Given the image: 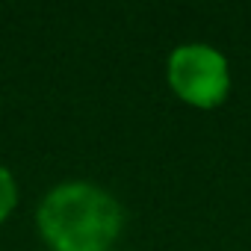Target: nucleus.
I'll return each mask as SVG.
<instances>
[{
    "label": "nucleus",
    "mask_w": 251,
    "mask_h": 251,
    "mask_svg": "<svg viewBox=\"0 0 251 251\" xmlns=\"http://www.w3.org/2000/svg\"><path fill=\"white\" fill-rule=\"evenodd\" d=\"M36 225L50 251H109L124 225V213L98 183L65 180L42 198Z\"/></svg>",
    "instance_id": "f257e3e1"
},
{
    "label": "nucleus",
    "mask_w": 251,
    "mask_h": 251,
    "mask_svg": "<svg viewBox=\"0 0 251 251\" xmlns=\"http://www.w3.org/2000/svg\"><path fill=\"white\" fill-rule=\"evenodd\" d=\"M169 86L175 95L192 106H219L230 92V68L222 50L204 42L177 45L166 65Z\"/></svg>",
    "instance_id": "f03ea898"
},
{
    "label": "nucleus",
    "mask_w": 251,
    "mask_h": 251,
    "mask_svg": "<svg viewBox=\"0 0 251 251\" xmlns=\"http://www.w3.org/2000/svg\"><path fill=\"white\" fill-rule=\"evenodd\" d=\"M109 251H115V248H109Z\"/></svg>",
    "instance_id": "20e7f679"
},
{
    "label": "nucleus",
    "mask_w": 251,
    "mask_h": 251,
    "mask_svg": "<svg viewBox=\"0 0 251 251\" xmlns=\"http://www.w3.org/2000/svg\"><path fill=\"white\" fill-rule=\"evenodd\" d=\"M18 204V183L6 166H0V222H3Z\"/></svg>",
    "instance_id": "7ed1b4c3"
}]
</instances>
